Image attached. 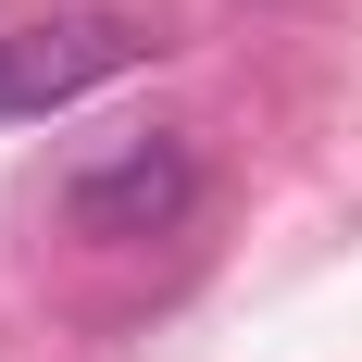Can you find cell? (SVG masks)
Returning a JSON list of instances; mask_svg holds the SVG:
<instances>
[{
  "instance_id": "cell-1",
  "label": "cell",
  "mask_w": 362,
  "mask_h": 362,
  "mask_svg": "<svg viewBox=\"0 0 362 362\" xmlns=\"http://www.w3.org/2000/svg\"><path fill=\"white\" fill-rule=\"evenodd\" d=\"M150 50H163V25H150V13H125V0H63V13H13V25H0V125L75 112L88 88L138 75Z\"/></svg>"
},
{
  "instance_id": "cell-2",
  "label": "cell",
  "mask_w": 362,
  "mask_h": 362,
  "mask_svg": "<svg viewBox=\"0 0 362 362\" xmlns=\"http://www.w3.org/2000/svg\"><path fill=\"white\" fill-rule=\"evenodd\" d=\"M187 200H200L187 138H125V150H100V163L63 175V225L75 238H163Z\"/></svg>"
}]
</instances>
